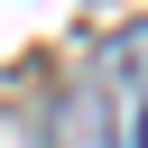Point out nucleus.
Instances as JSON below:
<instances>
[{
  "label": "nucleus",
  "mask_w": 148,
  "mask_h": 148,
  "mask_svg": "<svg viewBox=\"0 0 148 148\" xmlns=\"http://www.w3.org/2000/svg\"><path fill=\"white\" fill-rule=\"evenodd\" d=\"M56 148H111V102H102V83H83V92H65L56 102V130H46Z\"/></svg>",
  "instance_id": "1"
},
{
  "label": "nucleus",
  "mask_w": 148,
  "mask_h": 148,
  "mask_svg": "<svg viewBox=\"0 0 148 148\" xmlns=\"http://www.w3.org/2000/svg\"><path fill=\"white\" fill-rule=\"evenodd\" d=\"M139 148H148V111H139Z\"/></svg>",
  "instance_id": "3"
},
{
  "label": "nucleus",
  "mask_w": 148,
  "mask_h": 148,
  "mask_svg": "<svg viewBox=\"0 0 148 148\" xmlns=\"http://www.w3.org/2000/svg\"><path fill=\"white\" fill-rule=\"evenodd\" d=\"M102 65H111L120 83H148V18H130V28L102 46Z\"/></svg>",
  "instance_id": "2"
}]
</instances>
